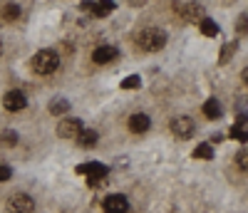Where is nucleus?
I'll use <instances>...</instances> for the list:
<instances>
[{"label":"nucleus","instance_id":"obj_14","mask_svg":"<svg viewBox=\"0 0 248 213\" xmlns=\"http://www.w3.org/2000/svg\"><path fill=\"white\" fill-rule=\"evenodd\" d=\"M203 114L209 117V119H218V117H221V104H218V99H206V102H203Z\"/></svg>","mask_w":248,"mask_h":213},{"label":"nucleus","instance_id":"obj_12","mask_svg":"<svg viewBox=\"0 0 248 213\" xmlns=\"http://www.w3.org/2000/svg\"><path fill=\"white\" fill-rule=\"evenodd\" d=\"M112 10H114L112 0H92V13H94L97 17H105V15H109Z\"/></svg>","mask_w":248,"mask_h":213},{"label":"nucleus","instance_id":"obj_25","mask_svg":"<svg viewBox=\"0 0 248 213\" xmlns=\"http://www.w3.org/2000/svg\"><path fill=\"white\" fill-rule=\"evenodd\" d=\"M144 3H147V0H129V5H134V8L137 5H144Z\"/></svg>","mask_w":248,"mask_h":213},{"label":"nucleus","instance_id":"obj_23","mask_svg":"<svg viewBox=\"0 0 248 213\" xmlns=\"http://www.w3.org/2000/svg\"><path fill=\"white\" fill-rule=\"evenodd\" d=\"M10 179V168L8 166H0V181H8Z\"/></svg>","mask_w":248,"mask_h":213},{"label":"nucleus","instance_id":"obj_18","mask_svg":"<svg viewBox=\"0 0 248 213\" xmlns=\"http://www.w3.org/2000/svg\"><path fill=\"white\" fill-rule=\"evenodd\" d=\"M194 156H196V159H214V149H211V144H199V146H196V152H194Z\"/></svg>","mask_w":248,"mask_h":213},{"label":"nucleus","instance_id":"obj_1","mask_svg":"<svg viewBox=\"0 0 248 213\" xmlns=\"http://www.w3.org/2000/svg\"><path fill=\"white\" fill-rule=\"evenodd\" d=\"M137 45H139L144 52H159L164 45H167V32H164V30H156V28H149V30L139 32Z\"/></svg>","mask_w":248,"mask_h":213},{"label":"nucleus","instance_id":"obj_9","mask_svg":"<svg viewBox=\"0 0 248 213\" xmlns=\"http://www.w3.org/2000/svg\"><path fill=\"white\" fill-rule=\"evenodd\" d=\"M25 94L23 92H17V90H13V92H8L5 97H3V106L8 112H20V109H25Z\"/></svg>","mask_w":248,"mask_h":213},{"label":"nucleus","instance_id":"obj_20","mask_svg":"<svg viewBox=\"0 0 248 213\" xmlns=\"http://www.w3.org/2000/svg\"><path fill=\"white\" fill-rule=\"evenodd\" d=\"M236 47H238V42H229V45L223 47V55H221V65H226V62H229V57L236 52Z\"/></svg>","mask_w":248,"mask_h":213},{"label":"nucleus","instance_id":"obj_13","mask_svg":"<svg viewBox=\"0 0 248 213\" xmlns=\"http://www.w3.org/2000/svg\"><path fill=\"white\" fill-rule=\"evenodd\" d=\"M77 144L85 146V149H92V146L97 144V132H94V129H82V132L77 134Z\"/></svg>","mask_w":248,"mask_h":213},{"label":"nucleus","instance_id":"obj_8","mask_svg":"<svg viewBox=\"0 0 248 213\" xmlns=\"http://www.w3.org/2000/svg\"><path fill=\"white\" fill-rule=\"evenodd\" d=\"M171 132L179 139H189L194 134V122L189 117H176V119H171Z\"/></svg>","mask_w":248,"mask_h":213},{"label":"nucleus","instance_id":"obj_16","mask_svg":"<svg viewBox=\"0 0 248 213\" xmlns=\"http://www.w3.org/2000/svg\"><path fill=\"white\" fill-rule=\"evenodd\" d=\"M199 25H201V32H203L206 37H216V35H218V25L214 23V20H209V17H203Z\"/></svg>","mask_w":248,"mask_h":213},{"label":"nucleus","instance_id":"obj_21","mask_svg":"<svg viewBox=\"0 0 248 213\" xmlns=\"http://www.w3.org/2000/svg\"><path fill=\"white\" fill-rule=\"evenodd\" d=\"M0 141H3L5 146H15L17 134H15V132H3V134H0Z\"/></svg>","mask_w":248,"mask_h":213},{"label":"nucleus","instance_id":"obj_24","mask_svg":"<svg viewBox=\"0 0 248 213\" xmlns=\"http://www.w3.org/2000/svg\"><path fill=\"white\" fill-rule=\"evenodd\" d=\"M238 28H241V32L246 30V15H241V20H238Z\"/></svg>","mask_w":248,"mask_h":213},{"label":"nucleus","instance_id":"obj_3","mask_svg":"<svg viewBox=\"0 0 248 213\" xmlns=\"http://www.w3.org/2000/svg\"><path fill=\"white\" fill-rule=\"evenodd\" d=\"M77 174H85L87 176V181H90V186H99L102 183V179L107 176V166L105 164H82V166H77L75 168Z\"/></svg>","mask_w":248,"mask_h":213},{"label":"nucleus","instance_id":"obj_6","mask_svg":"<svg viewBox=\"0 0 248 213\" xmlns=\"http://www.w3.org/2000/svg\"><path fill=\"white\" fill-rule=\"evenodd\" d=\"M82 129H85V126H82L79 119H65V122L57 124V137H62V139H77V134Z\"/></svg>","mask_w":248,"mask_h":213},{"label":"nucleus","instance_id":"obj_22","mask_svg":"<svg viewBox=\"0 0 248 213\" xmlns=\"http://www.w3.org/2000/svg\"><path fill=\"white\" fill-rule=\"evenodd\" d=\"M3 15H5V20H17V17H20V8H17V5H8V8L3 10Z\"/></svg>","mask_w":248,"mask_h":213},{"label":"nucleus","instance_id":"obj_10","mask_svg":"<svg viewBox=\"0 0 248 213\" xmlns=\"http://www.w3.org/2000/svg\"><path fill=\"white\" fill-rule=\"evenodd\" d=\"M117 55H119L117 47H112V45H99V47L92 52V60L97 62V65H105V62H112Z\"/></svg>","mask_w":248,"mask_h":213},{"label":"nucleus","instance_id":"obj_5","mask_svg":"<svg viewBox=\"0 0 248 213\" xmlns=\"http://www.w3.org/2000/svg\"><path fill=\"white\" fill-rule=\"evenodd\" d=\"M102 208H105V213H127L129 211V201H127V196H122V194H112V196H107L105 201H102Z\"/></svg>","mask_w":248,"mask_h":213},{"label":"nucleus","instance_id":"obj_15","mask_svg":"<svg viewBox=\"0 0 248 213\" xmlns=\"http://www.w3.org/2000/svg\"><path fill=\"white\" fill-rule=\"evenodd\" d=\"M231 137L238 139V141H246V139H248V134H246V114L238 117V124L231 129Z\"/></svg>","mask_w":248,"mask_h":213},{"label":"nucleus","instance_id":"obj_17","mask_svg":"<svg viewBox=\"0 0 248 213\" xmlns=\"http://www.w3.org/2000/svg\"><path fill=\"white\" fill-rule=\"evenodd\" d=\"M67 109H70V102H65V99H52V104H50V112H52L55 117L65 114Z\"/></svg>","mask_w":248,"mask_h":213},{"label":"nucleus","instance_id":"obj_19","mask_svg":"<svg viewBox=\"0 0 248 213\" xmlns=\"http://www.w3.org/2000/svg\"><path fill=\"white\" fill-rule=\"evenodd\" d=\"M139 84H141V79H139V75H129L127 79H124V82H122V87H124V90H137V87H139Z\"/></svg>","mask_w":248,"mask_h":213},{"label":"nucleus","instance_id":"obj_11","mask_svg":"<svg viewBox=\"0 0 248 213\" xmlns=\"http://www.w3.org/2000/svg\"><path fill=\"white\" fill-rule=\"evenodd\" d=\"M129 129L134 134H144V132L149 129V117L147 114H132L129 117Z\"/></svg>","mask_w":248,"mask_h":213},{"label":"nucleus","instance_id":"obj_7","mask_svg":"<svg viewBox=\"0 0 248 213\" xmlns=\"http://www.w3.org/2000/svg\"><path fill=\"white\" fill-rule=\"evenodd\" d=\"M176 13H179L184 20H189V23H201V20H203V8H201L199 3L176 5Z\"/></svg>","mask_w":248,"mask_h":213},{"label":"nucleus","instance_id":"obj_4","mask_svg":"<svg viewBox=\"0 0 248 213\" xmlns=\"http://www.w3.org/2000/svg\"><path fill=\"white\" fill-rule=\"evenodd\" d=\"M8 211L10 213H32L35 211V201L28 194H13L8 198Z\"/></svg>","mask_w":248,"mask_h":213},{"label":"nucleus","instance_id":"obj_2","mask_svg":"<svg viewBox=\"0 0 248 213\" xmlns=\"http://www.w3.org/2000/svg\"><path fill=\"white\" fill-rule=\"evenodd\" d=\"M57 67H60V57L52 50H40L32 57V72L37 75H52Z\"/></svg>","mask_w":248,"mask_h":213}]
</instances>
